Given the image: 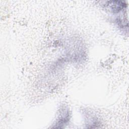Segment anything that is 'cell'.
I'll use <instances>...</instances> for the list:
<instances>
[{
  "instance_id": "cell-1",
  "label": "cell",
  "mask_w": 129,
  "mask_h": 129,
  "mask_svg": "<svg viewBox=\"0 0 129 129\" xmlns=\"http://www.w3.org/2000/svg\"><path fill=\"white\" fill-rule=\"evenodd\" d=\"M109 6L113 11L118 12L125 7V3L122 1H111L108 2Z\"/></svg>"
}]
</instances>
